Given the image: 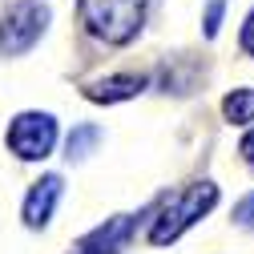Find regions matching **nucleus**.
<instances>
[{"label":"nucleus","instance_id":"nucleus-10","mask_svg":"<svg viewBox=\"0 0 254 254\" xmlns=\"http://www.w3.org/2000/svg\"><path fill=\"white\" fill-rule=\"evenodd\" d=\"M234 222L242 230H254V194H246L238 206H234Z\"/></svg>","mask_w":254,"mask_h":254},{"label":"nucleus","instance_id":"nucleus-12","mask_svg":"<svg viewBox=\"0 0 254 254\" xmlns=\"http://www.w3.org/2000/svg\"><path fill=\"white\" fill-rule=\"evenodd\" d=\"M242 49L254 57V8H250V16H246V24H242Z\"/></svg>","mask_w":254,"mask_h":254},{"label":"nucleus","instance_id":"nucleus-7","mask_svg":"<svg viewBox=\"0 0 254 254\" xmlns=\"http://www.w3.org/2000/svg\"><path fill=\"white\" fill-rule=\"evenodd\" d=\"M145 89V77L137 73H121V77H105V81H93L85 89V97L89 101H125V97H137V93Z\"/></svg>","mask_w":254,"mask_h":254},{"label":"nucleus","instance_id":"nucleus-11","mask_svg":"<svg viewBox=\"0 0 254 254\" xmlns=\"http://www.w3.org/2000/svg\"><path fill=\"white\" fill-rule=\"evenodd\" d=\"M222 8H226V0H210V4H206V37H218Z\"/></svg>","mask_w":254,"mask_h":254},{"label":"nucleus","instance_id":"nucleus-1","mask_svg":"<svg viewBox=\"0 0 254 254\" xmlns=\"http://www.w3.org/2000/svg\"><path fill=\"white\" fill-rule=\"evenodd\" d=\"M214 202H218V186H214V182H198V186L182 190V194H174V198L162 206V214L153 218V226H149V242H153V246H166V242L182 238V234L194 226L202 214L214 210Z\"/></svg>","mask_w":254,"mask_h":254},{"label":"nucleus","instance_id":"nucleus-2","mask_svg":"<svg viewBox=\"0 0 254 254\" xmlns=\"http://www.w3.org/2000/svg\"><path fill=\"white\" fill-rule=\"evenodd\" d=\"M81 20L93 37L109 45H125L137 37L145 20V0H81Z\"/></svg>","mask_w":254,"mask_h":254},{"label":"nucleus","instance_id":"nucleus-13","mask_svg":"<svg viewBox=\"0 0 254 254\" xmlns=\"http://www.w3.org/2000/svg\"><path fill=\"white\" fill-rule=\"evenodd\" d=\"M238 149H242V157L250 162V170H254V129H250V133L242 137V145H238Z\"/></svg>","mask_w":254,"mask_h":254},{"label":"nucleus","instance_id":"nucleus-9","mask_svg":"<svg viewBox=\"0 0 254 254\" xmlns=\"http://www.w3.org/2000/svg\"><path fill=\"white\" fill-rule=\"evenodd\" d=\"M101 141V125H77V129L69 133L65 141V153H69V162H77V157H85L93 145Z\"/></svg>","mask_w":254,"mask_h":254},{"label":"nucleus","instance_id":"nucleus-4","mask_svg":"<svg viewBox=\"0 0 254 254\" xmlns=\"http://www.w3.org/2000/svg\"><path fill=\"white\" fill-rule=\"evenodd\" d=\"M53 141H57V121L49 113H20L8 125V149L16 157H24V162H41V157H49Z\"/></svg>","mask_w":254,"mask_h":254},{"label":"nucleus","instance_id":"nucleus-6","mask_svg":"<svg viewBox=\"0 0 254 254\" xmlns=\"http://www.w3.org/2000/svg\"><path fill=\"white\" fill-rule=\"evenodd\" d=\"M61 186H65V182H61L57 174H45L33 190H28V198H24V222H28V226H45V222L53 218V210H57V198H61Z\"/></svg>","mask_w":254,"mask_h":254},{"label":"nucleus","instance_id":"nucleus-8","mask_svg":"<svg viewBox=\"0 0 254 254\" xmlns=\"http://www.w3.org/2000/svg\"><path fill=\"white\" fill-rule=\"evenodd\" d=\"M222 113H226V121H234V125L254 121V89H234V93H226Z\"/></svg>","mask_w":254,"mask_h":254},{"label":"nucleus","instance_id":"nucleus-3","mask_svg":"<svg viewBox=\"0 0 254 254\" xmlns=\"http://www.w3.org/2000/svg\"><path fill=\"white\" fill-rule=\"evenodd\" d=\"M45 24H49V12L41 4H33V0H20V4L8 8L4 24H0V57H20L28 53L41 33H45Z\"/></svg>","mask_w":254,"mask_h":254},{"label":"nucleus","instance_id":"nucleus-5","mask_svg":"<svg viewBox=\"0 0 254 254\" xmlns=\"http://www.w3.org/2000/svg\"><path fill=\"white\" fill-rule=\"evenodd\" d=\"M133 238V218L129 214H117V218H105L97 230H89L73 254H117L125 250V242Z\"/></svg>","mask_w":254,"mask_h":254}]
</instances>
